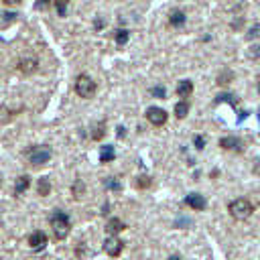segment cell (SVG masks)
<instances>
[{"mask_svg": "<svg viewBox=\"0 0 260 260\" xmlns=\"http://www.w3.org/2000/svg\"><path fill=\"white\" fill-rule=\"evenodd\" d=\"M114 156H116V152H114V146L112 144L102 146V150H100V162H112Z\"/></svg>", "mask_w": 260, "mask_h": 260, "instance_id": "cell-15", "label": "cell"}, {"mask_svg": "<svg viewBox=\"0 0 260 260\" xmlns=\"http://www.w3.org/2000/svg\"><path fill=\"white\" fill-rule=\"evenodd\" d=\"M258 93H260V81H258Z\"/></svg>", "mask_w": 260, "mask_h": 260, "instance_id": "cell-34", "label": "cell"}, {"mask_svg": "<svg viewBox=\"0 0 260 260\" xmlns=\"http://www.w3.org/2000/svg\"><path fill=\"white\" fill-rule=\"evenodd\" d=\"M95 89H98V85H95V81L89 75H85V73L77 75V79H75V93L79 98H85L87 100V98H91L95 93Z\"/></svg>", "mask_w": 260, "mask_h": 260, "instance_id": "cell-4", "label": "cell"}, {"mask_svg": "<svg viewBox=\"0 0 260 260\" xmlns=\"http://www.w3.org/2000/svg\"><path fill=\"white\" fill-rule=\"evenodd\" d=\"M104 187H106V189H112V191H120V189H122V183H120L118 179H114V177H108V179L104 181Z\"/></svg>", "mask_w": 260, "mask_h": 260, "instance_id": "cell-20", "label": "cell"}, {"mask_svg": "<svg viewBox=\"0 0 260 260\" xmlns=\"http://www.w3.org/2000/svg\"><path fill=\"white\" fill-rule=\"evenodd\" d=\"M104 134H106V122H104V120H100V122L93 126L91 138H93V140H102V138H104Z\"/></svg>", "mask_w": 260, "mask_h": 260, "instance_id": "cell-18", "label": "cell"}, {"mask_svg": "<svg viewBox=\"0 0 260 260\" xmlns=\"http://www.w3.org/2000/svg\"><path fill=\"white\" fill-rule=\"evenodd\" d=\"M122 248H124V244H122L116 236H108L106 242H104V250H106V254L112 256V258H116V256L122 252Z\"/></svg>", "mask_w": 260, "mask_h": 260, "instance_id": "cell-6", "label": "cell"}, {"mask_svg": "<svg viewBox=\"0 0 260 260\" xmlns=\"http://www.w3.org/2000/svg\"><path fill=\"white\" fill-rule=\"evenodd\" d=\"M219 102H230V104H234V106H236V104H238V98L234 100V95H232V93H219V95L215 98V104H219Z\"/></svg>", "mask_w": 260, "mask_h": 260, "instance_id": "cell-24", "label": "cell"}, {"mask_svg": "<svg viewBox=\"0 0 260 260\" xmlns=\"http://www.w3.org/2000/svg\"><path fill=\"white\" fill-rule=\"evenodd\" d=\"M167 118H169V114H167L162 108H158V106H150V108L146 110V120H148L152 126H162V124L167 122Z\"/></svg>", "mask_w": 260, "mask_h": 260, "instance_id": "cell-5", "label": "cell"}, {"mask_svg": "<svg viewBox=\"0 0 260 260\" xmlns=\"http://www.w3.org/2000/svg\"><path fill=\"white\" fill-rule=\"evenodd\" d=\"M47 6H49V0H37V2H35V8H37V10H45Z\"/></svg>", "mask_w": 260, "mask_h": 260, "instance_id": "cell-29", "label": "cell"}, {"mask_svg": "<svg viewBox=\"0 0 260 260\" xmlns=\"http://www.w3.org/2000/svg\"><path fill=\"white\" fill-rule=\"evenodd\" d=\"M37 193H39L41 197H47V195L51 193V181H49V177H41V179H39V183H37Z\"/></svg>", "mask_w": 260, "mask_h": 260, "instance_id": "cell-16", "label": "cell"}, {"mask_svg": "<svg viewBox=\"0 0 260 260\" xmlns=\"http://www.w3.org/2000/svg\"><path fill=\"white\" fill-rule=\"evenodd\" d=\"M114 39H116V45H126L128 43V30L126 28H118L116 30V35H114Z\"/></svg>", "mask_w": 260, "mask_h": 260, "instance_id": "cell-19", "label": "cell"}, {"mask_svg": "<svg viewBox=\"0 0 260 260\" xmlns=\"http://www.w3.org/2000/svg\"><path fill=\"white\" fill-rule=\"evenodd\" d=\"M252 49H254V51H250V57L256 59V57L260 55V45H256V47H252Z\"/></svg>", "mask_w": 260, "mask_h": 260, "instance_id": "cell-30", "label": "cell"}, {"mask_svg": "<svg viewBox=\"0 0 260 260\" xmlns=\"http://www.w3.org/2000/svg\"><path fill=\"white\" fill-rule=\"evenodd\" d=\"M150 185H152L150 177H146V175H140V177H136V187H138V189H148Z\"/></svg>", "mask_w": 260, "mask_h": 260, "instance_id": "cell-22", "label": "cell"}, {"mask_svg": "<svg viewBox=\"0 0 260 260\" xmlns=\"http://www.w3.org/2000/svg\"><path fill=\"white\" fill-rule=\"evenodd\" d=\"M4 4H8V6H16V4H20V0H2Z\"/></svg>", "mask_w": 260, "mask_h": 260, "instance_id": "cell-32", "label": "cell"}, {"mask_svg": "<svg viewBox=\"0 0 260 260\" xmlns=\"http://www.w3.org/2000/svg\"><path fill=\"white\" fill-rule=\"evenodd\" d=\"M28 246L32 250H43L47 246V234L43 230H35L30 236H28Z\"/></svg>", "mask_w": 260, "mask_h": 260, "instance_id": "cell-7", "label": "cell"}, {"mask_svg": "<svg viewBox=\"0 0 260 260\" xmlns=\"http://www.w3.org/2000/svg\"><path fill=\"white\" fill-rule=\"evenodd\" d=\"M187 114H189V104H187V100H181V102L175 106V116H177L179 120H183Z\"/></svg>", "mask_w": 260, "mask_h": 260, "instance_id": "cell-17", "label": "cell"}, {"mask_svg": "<svg viewBox=\"0 0 260 260\" xmlns=\"http://www.w3.org/2000/svg\"><path fill=\"white\" fill-rule=\"evenodd\" d=\"M24 156L28 158V162H30V165L39 167V165L49 162V158H51V148H49V146H45V144H41V146L37 144V146L26 148V150H24Z\"/></svg>", "mask_w": 260, "mask_h": 260, "instance_id": "cell-3", "label": "cell"}, {"mask_svg": "<svg viewBox=\"0 0 260 260\" xmlns=\"http://www.w3.org/2000/svg\"><path fill=\"white\" fill-rule=\"evenodd\" d=\"M83 191H85V185H83V181H81V179H77V181L73 183V187H71V193H73L77 199H81Z\"/></svg>", "mask_w": 260, "mask_h": 260, "instance_id": "cell-21", "label": "cell"}, {"mask_svg": "<svg viewBox=\"0 0 260 260\" xmlns=\"http://www.w3.org/2000/svg\"><path fill=\"white\" fill-rule=\"evenodd\" d=\"M175 91H177V95L183 98V100L189 98V95L193 93V81H191V79H181V81L177 83V89H175Z\"/></svg>", "mask_w": 260, "mask_h": 260, "instance_id": "cell-9", "label": "cell"}, {"mask_svg": "<svg viewBox=\"0 0 260 260\" xmlns=\"http://www.w3.org/2000/svg\"><path fill=\"white\" fill-rule=\"evenodd\" d=\"M150 93L156 95V98H165V87H162V85H156V87L150 89Z\"/></svg>", "mask_w": 260, "mask_h": 260, "instance_id": "cell-27", "label": "cell"}, {"mask_svg": "<svg viewBox=\"0 0 260 260\" xmlns=\"http://www.w3.org/2000/svg\"><path fill=\"white\" fill-rule=\"evenodd\" d=\"M126 225H124V221L122 219H118V217H112L108 223H106V232L110 234V236H116L118 232H122Z\"/></svg>", "mask_w": 260, "mask_h": 260, "instance_id": "cell-12", "label": "cell"}, {"mask_svg": "<svg viewBox=\"0 0 260 260\" xmlns=\"http://www.w3.org/2000/svg\"><path fill=\"white\" fill-rule=\"evenodd\" d=\"M67 4H69V0H55L57 14H59V16H67Z\"/></svg>", "mask_w": 260, "mask_h": 260, "instance_id": "cell-23", "label": "cell"}, {"mask_svg": "<svg viewBox=\"0 0 260 260\" xmlns=\"http://www.w3.org/2000/svg\"><path fill=\"white\" fill-rule=\"evenodd\" d=\"M28 187H30V177H28V175H20V177L16 179V185H14V195L24 193Z\"/></svg>", "mask_w": 260, "mask_h": 260, "instance_id": "cell-14", "label": "cell"}, {"mask_svg": "<svg viewBox=\"0 0 260 260\" xmlns=\"http://www.w3.org/2000/svg\"><path fill=\"white\" fill-rule=\"evenodd\" d=\"M219 146L221 148H225V150H242V140L240 138H236V136H225V138H221L219 140Z\"/></svg>", "mask_w": 260, "mask_h": 260, "instance_id": "cell-10", "label": "cell"}, {"mask_svg": "<svg viewBox=\"0 0 260 260\" xmlns=\"http://www.w3.org/2000/svg\"><path fill=\"white\" fill-rule=\"evenodd\" d=\"M248 39H256V37H260V22H256L252 28H250V32L246 35Z\"/></svg>", "mask_w": 260, "mask_h": 260, "instance_id": "cell-26", "label": "cell"}, {"mask_svg": "<svg viewBox=\"0 0 260 260\" xmlns=\"http://www.w3.org/2000/svg\"><path fill=\"white\" fill-rule=\"evenodd\" d=\"M18 69H20L22 73H32V71L37 69V59H35V57H24V59H20V61H18Z\"/></svg>", "mask_w": 260, "mask_h": 260, "instance_id": "cell-11", "label": "cell"}, {"mask_svg": "<svg viewBox=\"0 0 260 260\" xmlns=\"http://www.w3.org/2000/svg\"><path fill=\"white\" fill-rule=\"evenodd\" d=\"M49 223L53 228V236L55 240H65L69 236V230H71V221H69V215L61 209H55L51 215H49Z\"/></svg>", "mask_w": 260, "mask_h": 260, "instance_id": "cell-1", "label": "cell"}, {"mask_svg": "<svg viewBox=\"0 0 260 260\" xmlns=\"http://www.w3.org/2000/svg\"><path fill=\"white\" fill-rule=\"evenodd\" d=\"M193 142H195V148H197V150H201V148L205 146V138H203V136H195Z\"/></svg>", "mask_w": 260, "mask_h": 260, "instance_id": "cell-28", "label": "cell"}, {"mask_svg": "<svg viewBox=\"0 0 260 260\" xmlns=\"http://www.w3.org/2000/svg\"><path fill=\"white\" fill-rule=\"evenodd\" d=\"M116 134H118V138H124L126 136V128L124 126H118V132Z\"/></svg>", "mask_w": 260, "mask_h": 260, "instance_id": "cell-31", "label": "cell"}, {"mask_svg": "<svg viewBox=\"0 0 260 260\" xmlns=\"http://www.w3.org/2000/svg\"><path fill=\"white\" fill-rule=\"evenodd\" d=\"M185 203L191 207V209H195V211H201V209H205V199H203V195H199V193H189L187 197H185Z\"/></svg>", "mask_w": 260, "mask_h": 260, "instance_id": "cell-8", "label": "cell"}, {"mask_svg": "<svg viewBox=\"0 0 260 260\" xmlns=\"http://www.w3.org/2000/svg\"><path fill=\"white\" fill-rule=\"evenodd\" d=\"M228 211H230V215L236 217V219H248V217L252 215L254 207H252V203H250L246 197H238V199L230 201Z\"/></svg>", "mask_w": 260, "mask_h": 260, "instance_id": "cell-2", "label": "cell"}, {"mask_svg": "<svg viewBox=\"0 0 260 260\" xmlns=\"http://www.w3.org/2000/svg\"><path fill=\"white\" fill-rule=\"evenodd\" d=\"M185 20H187V16H185V12L183 10H173L171 12V16H169V24L171 26H183L185 24Z\"/></svg>", "mask_w": 260, "mask_h": 260, "instance_id": "cell-13", "label": "cell"}, {"mask_svg": "<svg viewBox=\"0 0 260 260\" xmlns=\"http://www.w3.org/2000/svg\"><path fill=\"white\" fill-rule=\"evenodd\" d=\"M169 260H181V258H179V256H177V254H173V256H171V258H169Z\"/></svg>", "mask_w": 260, "mask_h": 260, "instance_id": "cell-33", "label": "cell"}, {"mask_svg": "<svg viewBox=\"0 0 260 260\" xmlns=\"http://www.w3.org/2000/svg\"><path fill=\"white\" fill-rule=\"evenodd\" d=\"M2 16H4V18L0 20V26H6V24H10V22L14 20V16H16V14H14V12H4Z\"/></svg>", "mask_w": 260, "mask_h": 260, "instance_id": "cell-25", "label": "cell"}, {"mask_svg": "<svg viewBox=\"0 0 260 260\" xmlns=\"http://www.w3.org/2000/svg\"><path fill=\"white\" fill-rule=\"evenodd\" d=\"M0 185H2V175H0Z\"/></svg>", "mask_w": 260, "mask_h": 260, "instance_id": "cell-35", "label": "cell"}]
</instances>
